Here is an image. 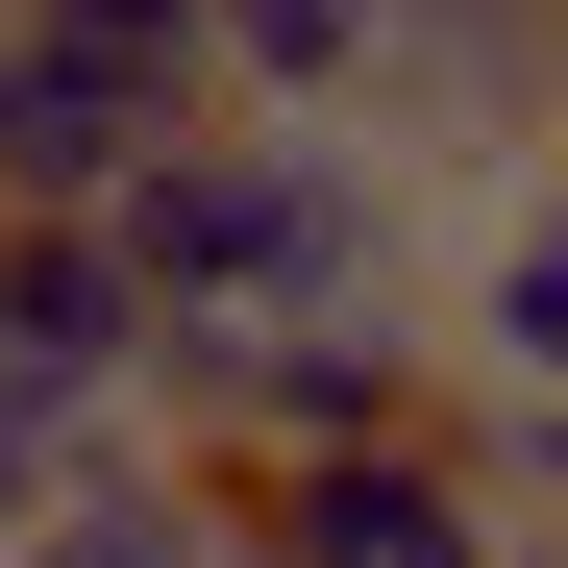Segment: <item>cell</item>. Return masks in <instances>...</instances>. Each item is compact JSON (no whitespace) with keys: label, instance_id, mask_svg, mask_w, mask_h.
<instances>
[{"label":"cell","instance_id":"cell-4","mask_svg":"<svg viewBox=\"0 0 568 568\" xmlns=\"http://www.w3.org/2000/svg\"><path fill=\"white\" fill-rule=\"evenodd\" d=\"M420 346H445V420H544L568 396V199L495 173V223L420 272Z\"/></svg>","mask_w":568,"mask_h":568},{"label":"cell","instance_id":"cell-8","mask_svg":"<svg viewBox=\"0 0 568 568\" xmlns=\"http://www.w3.org/2000/svg\"><path fill=\"white\" fill-rule=\"evenodd\" d=\"M74 445H100V420H50V396H26V371H0V519H26V495H50V469H74Z\"/></svg>","mask_w":568,"mask_h":568},{"label":"cell","instance_id":"cell-3","mask_svg":"<svg viewBox=\"0 0 568 568\" xmlns=\"http://www.w3.org/2000/svg\"><path fill=\"white\" fill-rule=\"evenodd\" d=\"M223 544L247 568H495V469H469V420L272 445V469H223Z\"/></svg>","mask_w":568,"mask_h":568},{"label":"cell","instance_id":"cell-5","mask_svg":"<svg viewBox=\"0 0 568 568\" xmlns=\"http://www.w3.org/2000/svg\"><path fill=\"white\" fill-rule=\"evenodd\" d=\"M124 346H149V272L100 199H0V371L50 420H124Z\"/></svg>","mask_w":568,"mask_h":568},{"label":"cell","instance_id":"cell-12","mask_svg":"<svg viewBox=\"0 0 568 568\" xmlns=\"http://www.w3.org/2000/svg\"><path fill=\"white\" fill-rule=\"evenodd\" d=\"M0 568H26V544H0Z\"/></svg>","mask_w":568,"mask_h":568},{"label":"cell","instance_id":"cell-9","mask_svg":"<svg viewBox=\"0 0 568 568\" xmlns=\"http://www.w3.org/2000/svg\"><path fill=\"white\" fill-rule=\"evenodd\" d=\"M519 173L568 199V0H544V74H519Z\"/></svg>","mask_w":568,"mask_h":568},{"label":"cell","instance_id":"cell-2","mask_svg":"<svg viewBox=\"0 0 568 568\" xmlns=\"http://www.w3.org/2000/svg\"><path fill=\"white\" fill-rule=\"evenodd\" d=\"M199 124V26H100V0H0V199H124Z\"/></svg>","mask_w":568,"mask_h":568},{"label":"cell","instance_id":"cell-1","mask_svg":"<svg viewBox=\"0 0 568 568\" xmlns=\"http://www.w3.org/2000/svg\"><path fill=\"white\" fill-rule=\"evenodd\" d=\"M100 223H124V272H149V322L420 297V199H396V149H371V124H272V100H199Z\"/></svg>","mask_w":568,"mask_h":568},{"label":"cell","instance_id":"cell-11","mask_svg":"<svg viewBox=\"0 0 568 568\" xmlns=\"http://www.w3.org/2000/svg\"><path fill=\"white\" fill-rule=\"evenodd\" d=\"M100 26H199V0H100Z\"/></svg>","mask_w":568,"mask_h":568},{"label":"cell","instance_id":"cell-6","mask_svg":"<svg viewBox=\"0 0 568 568\" xmlns=\"http://www.w3.org/2000/svg\"><path fill=\"white\" fill-rule=\"evenodd\" d=\"M0 544H26V568H247V544H223V469H173V445H124V420L74 445Z\"/></svg>","mask_w":568,"mask_h":568},{"label":"cell","instance_id":"cell-7","mask_svg":"<svg viewBox=\"0 0 568 568\" xmlns=\"http://www.w3.org/2000/svg\"><path fill=\"white\" fill-rule=\"evenodd\" d=\"M371 26H396V0H199V100L346 124V100H371Z\"/></svg>","mask_w":568,"mask_h":568},{"label":"cell","instance_id":"cell-10","mask_svg":"<svg viewBox=\"0 0 568 568\" xmlns=\"http://www.w3.org/2000/svg\"><path fill=\"white\" fill-rule=\"evenodd\" d=\"M495 568H568V544H544V519H495Z\"/></svg>","mask_w":568,"mask_h":568}]
</instances>
